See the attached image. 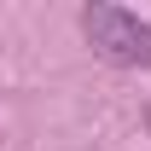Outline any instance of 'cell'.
<instances>
[{"label": "cell", "mask_w": 151, "mask_h": 151, "mask_svg": "<svg viewBox=\"0 0 151 151\" xmlns=\"http://www.w3.org/2000/svg\"><path fill=\"white\" fill-rule=\"evenodd\" d=\"M145 122H151V116H145Z\"/></svg>", "instance_id": "7a4b0ae2"}, {"label": "cell", "mask_w": 151, "mask_h": 151, "mask_svg": "<svg viewBox=\"0 0 151 151\" xmlns=\"http://www.w3.org/2000/svg\"><path fill=\"white\" fill-rule=\"evenodd\" d=\"M81 35L116 70H151V18H139L128 6H87L81 12Z\"/></svg>", "instance_id": "6da1fadb"}]
</instances>
